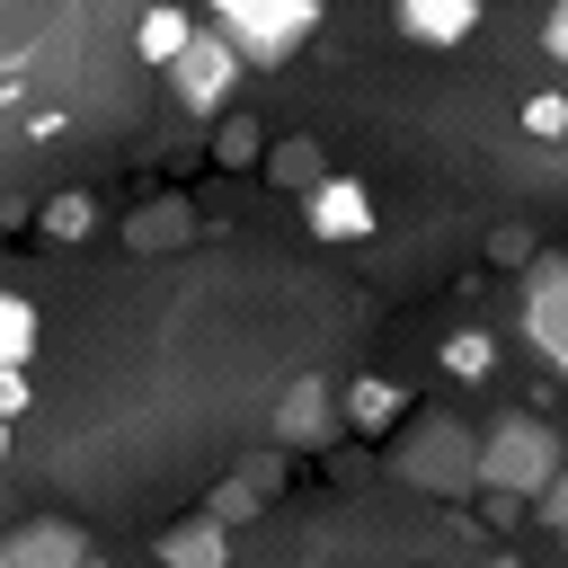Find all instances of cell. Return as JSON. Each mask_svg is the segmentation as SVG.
I'll return each instance as SVG.
<instances>
[{"label":"cell","instance_id":"cell-17","mask_svg":"<svg viewBox=\"0 0 568 568\" xmlns=\"http://www.w3.org/2000/svg\"><path fill=\"white\" fill-rule=\"evenodd\" d=\"M89 222H98V204H89V195H53V204H44V231H53V240H80Z\"/></svg>","mask_w":568,"mask_h":568},{"label":"cell","instance_id":"cell-18","mask_svg":"<svg viewBox=\"0 0 568 568\" xmlns=\"http://www.w3.org/2000/svg\"><path fill=\"white\" fill-rule=\"evenodd\" d=\"M204 515H222V524H248V515H257V479H222V488L204 497Z\"/></svg>","mask_w":568,"mask_h":568},{"label":"cell","instance_id":"cell-21","mask_svg":"<svg viewBox=\"0 0 568 568\" xmlns=\"http://www.w3.org/2000/svg\"><path fill=\"white\" fill-rule=\"evenodd\" d=\"M27 399H36L27 390V364H0V417H27Z\"/></svg>","mask_w":568,"mask_h":568},{"label":"cell","instance_id":"cell-2","mask_svg":"<svg viewBox=\"0 0 568 568\" xmlns=\"http://www.w3.org/2000/svg\"><path fill=\"white\" fill-rule=\"evenodd\" d=\"M559 462H568V444H559V426H541V417H497V426L479 435V488H497V497H532Z\"/></svg>","mask_w":568,"mask_h":568},{"label":"cell","instance_id":"cell-7","mask_svg":"<svg viewBox=\"0 0 568 568\" xmlns=\"http://www.w3.org/2000/svg\"><path fill=\"white\" fill-rule=\"evenodd\" d=\"M275 435L302 444V453H320V444L337 435V390H328V382H293V390L275 399Z\"/></svg>","mask_w":568,"mask_h":568},{"label":"cell","instance_id":"cell-22","mask_svg":"<svg viewBox=\"0 0 568 568\" xmlns=\"http://www.w3.org/2000/svg\"><path fill=\"white\" fill-rule=\"evenodd\" d=\"M541 53L568 71V0H550V18H541Z\"/></svg>","mask_w":568,"mask_h":568},{"label":"cell","instance_id":"cell-5","mask_svg":"<svg viewBox=\"0 0 568 568\" xmlns=\"http://www.w3.org/2000/svg\"><path fill=\"white\" fill-rule=\"evenodd\" d=\"M524 337L550 373H568V257H532V284H524Z\"/></svg>","mask_w":568,"mask_h":568},{"label":"cell","instance_id":"cell-19","mask_svg":"<svg viewBox=\"0 0 568 568\" xmlns=\"http://www.w3.org/2000/svg\"><path fill=\"white\" fill-rule=\"evenodd\" d=\"M532 515H541V524H550V532L568 541V462H559V470H550V479L532 488Z\"/></svg>","mask_w":568,"mask_h":568},{"label":"cell","instance_id":"cell-16","mask_svg":"<svg viewBox=\"0 0 568 568\" xmlns=\"http://www.w3.org/2000/svg\"><path fill=\"white\" fill-rule=\"evenodd\" d=\"M524 133L532 142H568V89H532L524 98Z\"/></svg>","mask_w":568,"mask_h":568},{"label":"cell","instance_id":"cell-3","mask_svg":"<svg viewBox=\"0 0 568 568\" xmlns=\"http://www.w3.org/2000/svg\"><path fill=\"white\" fill-rule=\"evenodd\" d=\"M328 0H213V27L240 44V62H284L311 27H320Z\"/></svg>","mask_w":568,"mask_h":568},{"label":"cell","instance_id":"cell-4","mask_svg":"<svg viewBox=\"0 0 568 568\" xmlns=\"http://www.w3.org/2000/svg\"><path fill=\"white\" fill-rule=\"evenodd\" d=\"M169 89H178V106H186V115L231 106V89H240V44H231L222 27H195V36H186V53L169 62Z\"/></svg>","mask_w":568,"mask_h":568},{"label":"cell","instance_id":"cell-15","mask_svg":"<svg viewBox=\"0 0 568 568\" xmlns=\"http://www.w3.org/2000/svg\"><path fill=\"white\" fill-rule=\"evenodd\" d=\"M27 355H36V302L0 293V364H27Z\"/></svg>","mask_w":568,"mask_h":568},{"label":"cell","instance_id":"cell-12","mask_svg":"<svg viewBox=\"0 0 568 568\" xmlns=\"http://www.w3.org/2000/svg\"><path fill=\"white\" fill-rule=\"evenodd\" d=\"M337 417H346V426H364V435H382V426H399V417H408V399H399V382L364 373L355 390H337Z\"/></svg>","mask_w":568,"mask_h":568},{"label":"cell","instance_id":"cell-13","mask_svg":"<svg viewBox=\"0 0 568 568\" xmlns=\"http://www.w3.org/2000/svg\"><path fill=\"white\" fill-rule=\"evenodd\" d=\"M266 178H275V186H293V195H311V186L328 178V169H320V142H302V133H293V142H275V151H266Z\"/></svg>","mask_w":568,"mask_h":568},{"label":"cell","instance_id":"cell-14","mask_svg":"<svg viewBox=\"0 0 568 568\" xmlns=\"http://www.w3.org/2000/svg\"><path fill=\"white\" fill-rule=\"evenodd\" d=\"M444 373H453V382H488V373H497V337H488V328H453V337H444Z\"/></svg>","mask_w":568,"mask_h":568},{"label":"cell","instance_id":"cell-10","mask_svg":"<svg viewBox=\"0 0 568 568\" xmlns=\"http://www.w3.org/2000/svg\"><path fill=\"white\" fill-rule=\"evenodd\" d=\"M479 27V0H399V36L417 44H462Z\"/></svg>","mask_w":568,"mask_h":568},{"label":"cell","instance_id":"cell-6","mask_svg":"<svg viewBox=\"0 0 568 568\" xmlns=\"http://www.w3.org/2000/svg\"><path fill=\"white\" fill-rule=\"evenodd\" d=\"M302 213H311V240H328V248H346V240H373V195H364V178H320L311 195H302Z\"/></svg>","mask_w":568,"mask_h":568},{"label":"cell","instance_id":"cell-23","mask_svg":"<svg viewBox=\"0 0 568 568\" xmlns=\"http://www.w3.org/2000/svg\"><path fill=\"white\" fill-rule=\"evenodd\" d=\"M0 462H9V417H0Z\"/></svg>","mask_w":568,"mask_h":568},{"label":"cell","instance_id":"cell-1","mask_svg":"<svg viewBox=\"0 0 568 568\" xmlns=\"http://www.w3.org/2000/svg\"><path fill=\"white\" fill-rule=\"evenodd\" d=\"M390 479H408L426 497H470L479 488V435L462 417H408V426H390Z\"/></svg>","mask_w":568,"mask_h":568},{"label":"cell","instance_id":"cell-11","mask_svg":"<svg viewBox=\"0 0 568 568\" xmlns=\"http://www.w3.org/2000/svg\"><path fill=\"white\" fill-rule=\"evenodd\" d=\"M186 36H195V18H186L178 0H151V9H142V27H133V53H142L151 71H169V62L186 53Z\"/></svg>","mask_w":568,"mask_h":568},{"label":"cell","instance_id":"cell-8","mask_svg":"<svg viewBox=\"0 0 568 568\" xmlns=\"http://www.w3.org/2000/svg\"><path fill=\"white\" fill-rule=\"evenodd\" d=\"M89 559V532L80 524H18L0 541V568H80Z\"/></svg>","mask_w":568,"mask_h":568},{"label":"cell","instance_id":"cell-20","mask_svg":"<svg viewBox=\"0 0 568 568\" xmlns=\"http://www.w3.org/2000/svg\"><path fill=\"white\" fill-rule=\"evenodd\" d=\"M257 142H266V133H257V124H222V142H213V151H222V160H231V169H257V160H266V151H257Z\"/></svg>","mask_w":568,"mask_h":568},{"label":"cell","instance_id":"cell-9","mask_svg":"<svg viewBox=\"0 0 568 568\" xmlns=\"http://www.w3.org/2000/svg\"><path fill=\"white\" fill-rule=\"evenodd\" d=\"M160 559H169V568H222V559H231V524H222V515H186V524L160 532Z\"/></svg>","mask_w":568,"mask_h":568}]
</instances>
